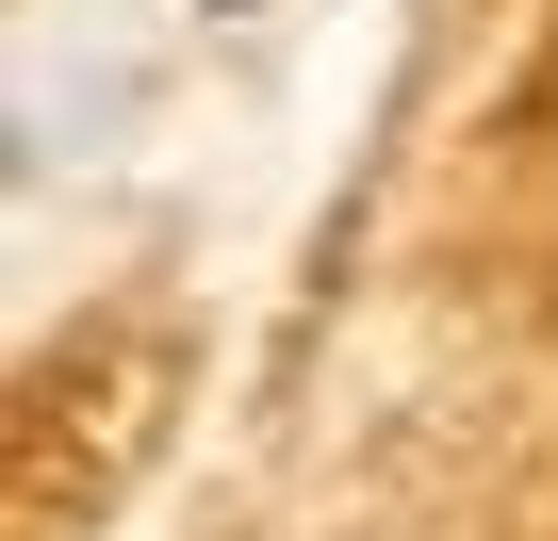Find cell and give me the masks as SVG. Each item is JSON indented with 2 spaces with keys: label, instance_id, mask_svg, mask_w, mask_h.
<instances>
[{
  "label": "cell",
  "instance_id": "cell-1",
  "mask_svg": "<svg viewBox=\"0 0 558 541\" xmlns=\"http://www.w3.org/2000/svg\"><path fill=\"white\" fill-rule=\"evenodd\" d=\"M197 17H263V0H197Z\"/></svg>",
  "mask_w": 558,
  "mask_h": 541
}]
</instances>
